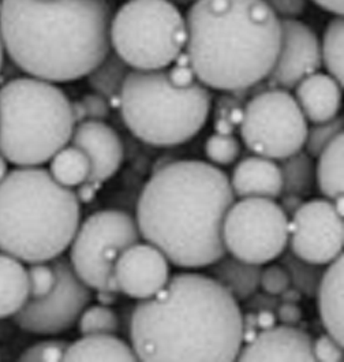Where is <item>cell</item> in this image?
Wrapping results in <instances>:
<instances>
[{
	"mask_svg": "<svg viewBox=\"0 0 344 362\" xmlns=\"http://www.w3.org/2000/svg\"><path fill=\"white\" fill-rule=\"evenodd\" d=\"M279 168L283 183L282 193L304 197L312 192L316 181V167L309 153L301 149L279 160Z\"/></svg>",
	"mask_w": 344,
	"mask_h": 362,
	"instance_id": "26",
	"label": "cell"
},
{
	"mask_svg": "<svg viewBox=\"0 0 344 362\" xmlns=\"http://www.w3.org/2000/svg\"><path fill=\"white\" fill-rule=\"evenodd\" d=\"M7 174V163L6 159L0 155V181L3 180V177Z\"/></svg>",
	"mask_w": 344,
	"mask_h": 362,
	"instance_id": "50",
	"label": "cell"
},
{
	"mask_svg": "<svg viewBox=\"0 0 344 362\" xmlns=\"http://www.w3.org/2000/svg\"><path fill=\"white\" fill-rule=\"evenodd\" d=\"M108 0H1L0 39L30 77L73 82L111 51Z\"/></svg>",
	"mask_w": 344,
	"mask_h": 362,
	"instance_id": "3",
	"label": "cell"
},
{
	"mask_svg": "<svg viewBox=\"0 0 344 362\" xmlns=\"http://www.w3.org/2000/svg\"><path fill=\"white\" fill-rule=\"evenodd\" d=\"M278 259L279 264L287 271L291 286H294L302 297L314 298L324 275V265L306 262L295 256L291 250H284Z\"/></svg>",
	"mask_w": 344,
	"mask_h": 362,
	"instance_id": "28",
	"label": "cell"
},
{
	"mask_svg": "<svg viewBox=\"0 0 344 362\" xmlns=\"http://www.w3.org/2000/svg\"><path fill=\"white\" fill-rule=\"evenodd\" d=\"M3 61H4V48H3V42L0 39V71H1V67H3Z\"/></svg>",
	"mask_w": 344,
	"mask_h": 362,
	"instance_id": "51",
	"label": "cell"
},
{
	"mask_svg": "<svg viewBox=\"0 0 344 362\" xmlns=\"http://www.w3.org/2000/svg\"><path fill=\"white\" fill-rule=\"evenodd\" d=\"M70 343L66 341H44L26 349L20 354L22 362H59L63 361L64 351Z\"/></svg>",
	"mask_w": 344,
	"mask_h": 362,
	"instance_id": "35",
	"label": "cell"
},
{
	"mask_svg": "<svg viewBox=\"0 0 344 362\" xmlns=\"http://www.w3.org/2000/svg\"><path fill=\"white\" fill-rule=\"evenodd\" d=\"M99 293V301L102 302V305H108V303H112L115 302V291H97Z\"/></svg>",
	"mask_w": 344,
	"mask_h": 362,
	"instance_id": "49",
	"label": "cell"
},
{
	"mask_svg": "<svg viewBox=\"0 0 344 362\" xmlns=\"http://www.w3.org/2000/svg\"><path fill=\"white\" fill-rule=\"evenodd\" d=\"M237 361L313 362V339L292 325H275L257 334L253 342L242 346Z\"/></svg>",
	"mask_w": 344,
	"mask_h": 362,
	"instance_id": "17",
	"label": "cell"
},
{
	"mask_svg": "<svg viewBox=\"0 0 344 362\" xmlns=\"http://www.w3.org/2000/svg\"><path fill=\"white\" fill-rule=\"evenodd\" d=\"M235 196L228 177L201 160H171L142 189L137 226L172 265L206 268L225 252L222 226Z\"/></svg>",
	"mask_w": 344,
	"mask_h": 362,
	"instance_id": "2",
	"label": "cell"
},
{
	"mask_svg": "<svg viewBox=\"0 0 344 362\" xmlns=\"http://www.w3.org/2000/svg\"><path fill=\"white\" fill-rule=\"evenodd\" d=\"M212 108L209 89L200 81L174 86L165 69L131 70L121 92V119L141 141L172 148L190 141L203 130Z\"/></svg>",
	"mask_w": 344,
	"mask_h": 362,
	"instance_id": "7",
	"label": "cell"
},
{
	"mask_svg": "<svg viewBox=\"0 0 344 362\" xmlns=\"http://www.w3.org/2000/svg\"><path fill=\"white\" fill-rule=\"evenodd\" d=\"M130 339L138 361H237L242 309L210 276L177 274L134 308Z\"/></svg>",
	"mask_w": 344,
	"mask_h": 362,
	"instance_id": "1",
	"label": "cell"
},
{
	"mask_svg": "<svg viewBox=\"0 0 344 362\" xmlns=\"http://www.w3.org/2000/svg\"><path fill=\"white\" fill-rule=\"evenodd\" d=\"M290 284L288 274L280 264H273L261 269L260 287L265 293L279 297Z\"/></svg>",
	"mask_w": 344,
	"mask_h": 362,
	"instance_id": "36",
	"label": "cell"
},
{
	"mask_svg": "<svg viewBox=\"0 0 344 362\" xmlns=\"http://www.w3.org/2000/svg\"><path fill=\"white\" fill-rule=\"evenodd\" d=\"M239 127L251 152L279 161L304 148L309 124L288 90L269 88L244 104Z\"/></svg>",
	"mask_w": 344,
	"mask_h": 362,
	"instance_id": "10",
	"label": "cell"
},
{
	"mask_svg": "<svg viewBox=\"0 0 344 362\" xmlns=\"http://www.w3.org/2000/svg\"><path fill=\"white\" fill-rule=\"evenodd\" d=\"M343 18L329 21L324 32L321 47V62L324 63L328 73L340 85H343Z\"/></svg>",
	"mask_w": 344,
	"mask_h": 362,
	"instance_id": "29",
	"label": "cell"
},
{
	"mask_svg": "<svg viewBox=\"0 0 344 362\" xmlns=\"http://www.w3.org/2000/svg\"><path fill=\"white\" fill-rule=\"evenodd\" d=\"M314 361L342 362L343 361V344L333 339L329 334H324L313 342Z\"/></svg>",
	"mask_w": 344,
	"mask_h": 362,
	"instance_id": "37",
	"label": "cell"
},
{
	"mask_svg": "<svg viewBox=\"0 0 344 362\" xmlns=\"http://www.w3.org/2000/svg\"><path fill=\"white\" fill-rule=\"evenodd\" d=\"M316 297L326 334L344 344L343 253L328 264Z\"/></svg>",
	"mask_w": 344,
	"mask_h": 362,
	"instance_id": "20",
	"label": "cell"
},
{
	"mask_svg": "<svg viewBox=\"0 0 344 362\" xmlns=\"http://www.w3.org/2000/svg\"><path fill=\"white\" fill-rule=\"evenodd\" d=\"M109 41L133 70H162L186 47V20L172 1L127 0L112 16Z\"/></svg>",
	"mask_w": 344,
	"mask_h": 362,
	"instance_id": "8",
	"label": "cell"
},
{
	"mask_svg": "<svg viewBox=\"0 0 344 362\" xmlns=\"http://www.w3.org/2000/svg\"><path fill=\"white\" fill-rule=\"evenodd\" d=\"M140 240L137 221L130 214L99 211L80 224L70 243V264L88 287L118 293L114 265L126 247Z\"/></svg>",
	"mask_w": 344,
	"mask_h": 362,
	"instance_id": "9",
	"label": "cell"
},
{
	"mask_svg": "<svg viewBox=\"0 0 344 362\" xmlns=\"http://www.w3.org/2000/svg\"><path fill=\"white\" fill-rule=\"evenodd\" d=\"M29 300L28 271L22 262L0 253V319L14 316Z\"/></svg>",
	"mask_w": 344,
	"mask_h": 362,
	"instance_id": "23",
	"label": "cell"
},
{
	"mask_svg": "<svg viewBox=\"0 0 344 362\" xmlns=\"http://www.w3.org/2000/svg\"><path fill=\"white\" fill-rule=\"evenodd\" d=\"M184 20L190 66L206 88L241 92L266 80L282 28L265 0H193Z\"/></svg>",
	"mask_w": 344,
	"mask_h": 362,
	"instance_id": "4",
	"label": "cell"
},
{
	"mask_svg": "<svg viewBox=\"0 0 344 362\" xmlns=\"http://www.w3.org/2000/svg\"><path fill=\"white\" fill-rule=\"evenodd\" d=\"M177 1H179V3H189V1H193V0H177Z\"/></svg>",
	"mask_w": 344,
	"mask_h": 362,
	"instance_id": "52",
	"label": "cell"
},
{
	"mask_svg": "<svg viewBox=\"0 0 344 362\" xmlns=\"http://www.w3.org/2000/svg\"><path fill=\"white\" fill-rule=\"evenodd\" d=\"M288 221L275 200L249 197L234 202L222 226L225 252L257 265L273 262L288 245Z\"/></svg>",
	"mask_w": 344,
	"mask_h": 362,
	"instance_id": "11",
	"label": "cell"
},
{
	"mask_svg": "<svg viewBox=\"0 0 344 362\" xmlns=\"http://www.w3.org/2000/svg\"><path fill=\"white\" fill-rule=\"evenodd\" d=\"M0 8H1V0H0Z\"/></svg>",
	"mask_w": 344,
	"mask_h": 362,
	"instance_id": "53",
	"label": "cell"
},
{
	"mask_svg": "<svg viewBox=\"0 0 344 362\" xmlns=\"http://www.w3.org/2000/svg\"><path fill=\"white\" fill-rule=\"evenodd\" d=\"M343 216L333 202H304L288 221L290 250L306 262L328 265L343 252Z\"/></svg>",
	"mask_w": 344,
	"mask_h": 362,
	"instance_id": "13",
	"label": "cell"
},
{
	"mask_svg": "<svg viewBox=\"0 0 344 362\" xmlns=\"http://www.w3.org/2000/svg\"><path fill=\"white\" fill-rule=\"evenodd\" d=\"M276 315L272 310H260L256 312V322H257V329L263 331V329H269L272 327L276 325Z\"/></svg>",
	"mask_w": 344,
	"mask_h": 362,
	"instance_id": "44",
	"label": "cell"
},
{
	"mask_svg": "<svg viewBox=\"0 0 344 362\" xmlns=\"http://www.w3.org/2000/svg\"><path fill=\"white\" fill-rule=\"evenodd\" d=\"M57 275L52 265L44 262L30 264L28 269V283H29V297L39 298L48 294L55 286Z\"/></svg>",
	"mask_w": 344,
	"mask_h": 362,
	"instance_id": "34",
	"label": "cell"
},
{
	"mask_svg": "<svg viewBox=\"0 0 344 362\" xmlns=\"http://www.w3.org/2000/svg\"><path fill=\"white\" fill-rule=\"evenodd\" d=\"M80 204L45 168L10 171L0 181V252L28 264L59 257L80 227Z\"/></svg>",
	"mask_w": 344,
	"mask_h": 362,
	"instance_id": "5",
	"label": "cell"
},
{
	"mask_svg": "<svg viewBox=\"0 0 344 362\" xmlns=\"http://www.w3.org/2000/svg\"><path fill=\"white\" fill-rule=\"evenodd\" d=\"M304 204V197L297 196V194H290V193H282L280 194V208L283 209L284 214L290 219Z\"/></svg>",
	"mask_w": 344,
	"mask_h": 362,
	"instance_id": "43",
	"label": "cell"
},
{
	"mask_svg": "<svg viewBox=\"0 0 344 362\" xmlns=\"http://www.w3.org/2000/svg\"><path fill=\"white\" fill-rule=\"evenodd\" d=\"M71 145L81 149L90 163L88 182L97 186L112 178L121 168L123 161V144L117 132L100 121L77 123Z\"/></svg>",
	"mask_w": 344,
	"mask_h": 362,
	"instance_id": "16",
	"label": "cell"
},
{
	"mask_svg": "<svg viewBox=\"0 0 344 362\" xmlns=\"http://www.w3.org/2000/svg\"><path fill=\"white\" fill-rule=\"evenodd\" d=\"M316 181L325 199L335 200L343 196V133L319 155Z\"/></svg>",
	"mask_w": 344,
	"mask_h": 362,
	"instance_id": "25",
	"label": "cell"
},
{
	"mask_svg": "<svg viewBox=\"0 0 344 362\" xmlns=\"http://www.w3.org/2000/svg\"><path fill=\"white\" fill-rule=\"evenodd\" d=\"M343 118L335 117L329 121L321 123H313L312 127H307L304 139V152L312 158H319L331 141L343 133Z\"/></svg>",
	"mask_w": 344,
	"mask_h": 362,
	"instance_id": "32",
	"label": "cell"
},
{
	"mask_svg": "<svg viewBox=\"0 0 344 362\" xmlns=\"http://www.w3.org/2000/svg\"><path fill=\"white\" fill-rule=\"evenodd\" d=\"M295 100L306 121L321 123L339 115L342 85L329 74L313 73L295 88Z\"/></svg>",
	"mask_w": 344,
	"mask_h": 362,
	"instance_id": "19",
	"label": "cell"
},
{
	"mask_svg": "<svg viewBox=\"0 0 344 362\" xmlns=\"http://www.w3.org/2000/svg\"><path fill=\"white\" fill-rule=\"evenodd\" d=\"M170 275V262L162 250L148 242L126 247L114 265L118 293L138 301L155 297L167 286Z\"/></svg>",
	"mask_w": 344,
	"mask_h": 362,
	"instance_id": "15",
	"label": "cell"
},
{
	"mask_svg": "<svg viewBox=\"0 0 344 362\" xmlns=\"http://www.w3.org/2000/svg\"><path fill=\"white\" fill-rule=\"evenodd\" d=\"M81 101L86 112V121L104 122L109 117L111 105L100 95L97 93L85 95Z\"/></svg>",
	"mask_w": 344,
	"mask_h": 362,
	"instance_id": "39",
	"label": "cell"
},
{
	"mask_svg": "<svg viewBox=\"0 0 344 362\" xmlns=\"http://www.w3.org/2000/svg\"><path fill=\"white\" fill-rule=\"evenodd\" d=\"M206 158L215 164L228 165L238 159L241 153L239 141L232 134L216 133L205 144Z\"/></svg>",
	"mask_w": 344,
	"mask_h": 362,
	"instance_id": "33",
	"label": "cell"
},
{
	"mask_svg": "<svg viewBox=\"0 0 344 362\" xmlns=\"http://www.w3.org/2000/svg\"><path fill=\"white\" fill-rule=\"evenodd\" d=\"M66 362H134L138 361L130 344L111 334L82 335L70 343L64 351Z\"/></svg>",
	"mask_w": 344,
	"mask_h": 362,
	"instance_id": "21",
	"label": "cell"
},
{
	"mask_svg": "<svg viewBox=\"0 0 344 362\" xmlns=\"http://www.w3.org/2000/svg\"><path fill=\"white\" fill-rule=\"evenodd\" d=\"M78 190H77V199L80 202H90L96 197V192L99 189L97 185L92 183V182L85 181L81 185H78Z\"/></svg>",
	"mask_w": 344,
	"mask_h": 362,
	"instance_id": "45",
	"label": "cell"
},
{
	"mask_svg": "<svg viewBox=\"0 0 344 362\" xmlns=\"http://www.w3.org/2000/svg\"><path fill=\"white\" fill-rule=\"evenodd\" d=\"M78 329L82 335H115L119 331V319L107 305L85 308L78 319Z\"/></svg>",
	"mask_w": 344,
	"mask_h": 362,
	"instance_id": "31",
	"label": "cell"
},
{
	"mask_svg": "<svg viewBox=\"0 0 344 362\" xmlns=\"http://www.w3.org/2000/svg\"><path fill=\"white\" fill-rule=\"evenodd\" d=\"M57 281L52 290L39 298H30L13 316L23 331L36 335H57L78 322L83 309L92 300V288L82 282L70 260H51Z\"/></svg>",
	"mask_w": 344,
	"mask_h": 362,
	"instance_id": "12",
	"label": "cell"
},
{
	"mask_svg": "<svg viewBox=\"0 0 344 362\" xmlns=\"http://www.w3.org/2000/svg\"><path fill=\"white\" fill-rule=\"evenodd\" d=\"M244 114V103L235 92H225L213 107V127L216 133L232 134L241 126Z\"/></svg>",
	"mask_w": 344,
	"mask_h": 362,
	"instance_id": "30",
	"label": "cell"
},
{
	"mask_svg": "<svg viewBox=\"0 0 344 362\" xmlns=\"http://www.w3.org/2000/svg\"><path fill=\"white\" fill-rule=\"evenodd\" d=\"M279 20H297L306 10L307 0H265Z\"/></svg>",
	"mask_w": 344,
	"mask_h": 362,
	"instance_id": "38",
	"label": "cell"
},
{
	"mask_svg": "<svg viewBox=\"0 0 344 362\" xmlns=\"http://www.w3.org/2000/svg\"><path fill=\"white\" fill-rule=\"evenodd\" d=\"M206 268L210 278L223 286L238 302L244 301L260 287L261 265L243 262L225 253Z\"/></svg>",
	"mask_w": 344,
	"mask_h": 362,
	"instance_id": "22",
	"label": "cell"
},
{
	"mask_svg": "<svg viewBox=\"0 0 344 362\" xmlns=\"http://www.w3.org/2000/svg\"><path fill=\"white\" fill-rule=\"evenodd\" d=\"M279 297L271 296L265 291H256L250 297L243 301V309L250 312H260V310H272L275 312L279 305Z\"/></svg>",
	"mask_w": 344,
	"mask_h": 362,
	"instance_id": "40",
	"label": "cell"
},
{
	"mask_svg": "<svg viewBox=\"0 0 344 362\" xmlns=\"http://www.w3.org/2000/svg\"><path fill=\"white\" fill-rule=\"evenodd\" d=\"M317 6L335 16H343V0H313Z\"/></svg>",
	"mask_w": 344,
	"mask_h": 362,
	"instance_id": "46",
	"label": "cell"
},
{
	"mask_svg": "<svg viewBox=\"0 0 344 362\" xmlns=\"http://www.w3.org/2000/svg\"><path fill=\"white\" fill-rule=\"evenodd\" d=\"M71 112H73V118H74L76 124L86 121V112H85L81 100L71 101Z\"/></svg>",
	"mask_w": 344,
	"mask_h": 362,
	"instance_id": "48",
	"label": "cell"
},
{
	"mask_svg": "<svg viewBox=\"0 0 344 362\" xmlns=\"http://www.w3.org/2000/svg\"><path fill=\"white\" fill-rule=\"evenodd\" d=\"M282 37L276 62L266 77L269 88L294 89L321 67V47L317 35L304 22L280 20Z\"/></svg>",
	"mask_w": 344,
	"mask_h": 362,
	"instance_id": "14",
	"label": "cell"
},
{
	"mask_svg": "<svg viewBox=\"0 0 344 362\" xmlns=\"http://www.w3.org/2000/svg\"><path fill=\"white\" fill-rule=\"evenodd\" d=\"M301 300H302V294L294 286H291V284L279 296V301L280 302H294V303H298Z\"/></svg>",
	"mask_w": 344,
	"mask_h": 362,
	"instance_id": "47",
	"label": "cell"
},
{
	"mask_svg": "<svg viewBox=\"0 0 344 362\" xmlns=\"http://www.w3.org/2000/svg\"><path fill=\"white\" fill-rule=\"evenodd\" d=\"M167 77L174 86H178V88L190 86L197 80L191 66H179V64H175L174 67H171L170 71H167Z\"/></svg>",
	"mask_w": 344,
	"mask_h": 362,
	"instance_id": "42",
	"label": "cell"
},
{
	"mask_svg": "<svg viewBox=\"0 0 344 362\" xmlns=\"http://www.w3.org/2000/svg\"><path fill=\"white\" fill-rule=\"evenodd\" d=\"M71 101L57 85L35 77L0 88V155L20 167L51 160L70 140Z\"/></svg>",
	"mask_w": 344,
	"mask_h": 362,
	"instance_id": "6",
	"label": "cell"
},
{
	"mask_svg": "<svg viewBox=\"0 0 344 362\" xmlns=\"http://www.w3.org/2000/svg\"><path fill=\"white\" fill-rule=\"evenodd\" d=\"M275 315H276V319L283 325H292V327H297L304 317L302 308L294 302H279L275 310Z\"/></svg>",
	"mask_w": 344,
	"mask_h": 362,
	"instance_id": "41",
	"label": "cell"
},
{
	"mask_svg": "<svg viewBox=\"0 0 344 362\" xmlns=\"http://www.w3.org/2000/svg\"><path fill=\"white\" fill-rule=\"evenodd\" d=\"M49 173L63 186L73 187L88 181L90 163L81 149L66 145L51 159Z\"/></svg>",
	"mask_w": 344,
	"mask_h": 362,
	"instance_id": "27",
	"label": "cell"
},
{
	"mask_svg": "<svg viewBox=\"0 0 344 362\" xmlns=\"http://www.w3.org/2000/svg\"><path fill=\"white\" fill-rule=\"evenodd\" d=\"M235 197L279 199L283 190L279 164L263 156H249L237 164L231 177Z\"/></svg>",
	"mask_w": 344,
	"mask_h": 362,
	"instance_id": "18",
	"label": "cell"
},
{
	"mask_svg": "<svg viewBox=\"0 0 344 362\" xmlns=\"http://www.w3.org/2000/svg\"><path fill=\"white\" fill-rule=\"evenodd\" d=\"M133 69L121 57L109 51L86 77L92 90L102 96L109 105L119 108L123 83Z\"/></svg>",
	"mask_w": 344,
	"mask_h": 362,
	"instance_id": "24",
	"label": "cell"
}]
</instances>
